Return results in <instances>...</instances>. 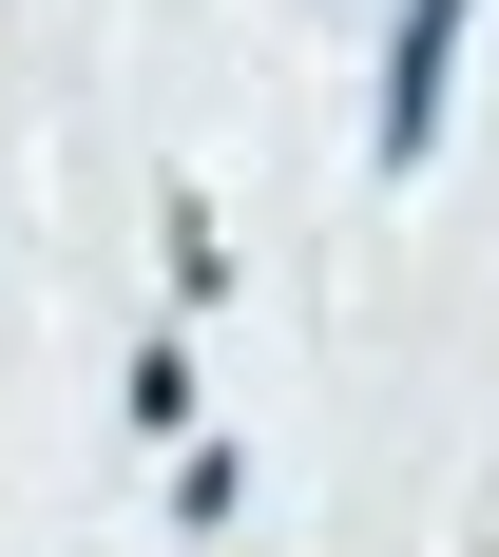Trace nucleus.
I'll return each mask as SVG.
<instances>
[{
	"label": "nucleus",
	"mask_w": 499,
	"mask_h": 557,
	"mask_svg": "<svg viewBox=\"0 0 499 557\" xmlns=\"http://www.w3.org/2000/svg\"><path fill=\"white\" fill-rule=\"evenodd\" d=\"M461 39H481V0H403V39H385V115H365V154H385V173H423V154H442Z\"/></svg>",
	"instance_id": "f257e3e1"
}]
</instances>
